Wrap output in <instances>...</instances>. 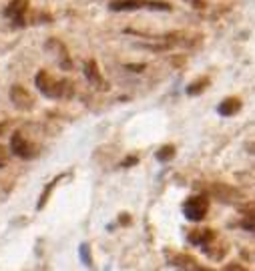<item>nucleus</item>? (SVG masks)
Returning a JSON list of instances; mask_svg holds the SVG:
<instances>
[{
  "instance_id": "obj_6",
  "label": "nucleus",
  "mask_w": 255,
  "mask_h": 271,
  "mask_svg": "<svg viewBox=\"0 0 255 271\" xmlns=\"http://www.w3.org/2000/svg\"><path fill=\"white\" fill-rule=\"evenodd\" d=\"M10 101L18 111H32L34 109V99L23 85H12L10 87Z\"/></svg>"
},
{
  "instance_id": "obj_23",
  "label": "nucleus",
  "mask_w": 255,
  "mask_h": 271,
  "mask_svg": "<svg viewBox=\"0 0 255 271\" xmlns=\"http://www.w3.org/2000/svg\"><path fill=\"white\" fill-rule=\"evenodd\" d=\"M223 269H235V271H243V269H245V267H243V265H235V263H227V265H225V267H223Z\"/></svg>"
},
{
  "instance_id": "obj_3",
  "label": "nucleus",
  "mask_w": 255,
  "mask_h": 271,
  "mask_svg": "<svg viewBox=\"0 0 255 271\" xmlns=\"http://www.w3.org/2000/svg\"><path fill=\"white\" fill-rule=\"evenodd\" d=\"M28 6H30L28 0H10V2L6 4V8L2 10V14L12 23L14 28H23V26L28 24V18H26Z\"/></svg>"
},
{
  "instance_id": "obj_18",
  "label": "nucleus",
  "mask_w": 255,
  "mask_h": 271,
  "mask_svg": "<svg viewBox=\"0 0 255 271\" xmlns=\"http://www.w3.org/2000/svg\"><path fill=\"white\" fill-rule=\"evenodd\" d=\"M137 163H139V157H135V155L131 157V155H129V157H125L123 161H121L119 167H121V169H131V167H135Z\"/></svg>"
},
{
  "instance_id": "obj_10",
  "label": "nucleus",
  "mask_w": 255,
  "mask_h": 271,
  "mask_svg": "<svg viewBox=\"0 0 255 271\" xmlns=\"http://www.w3.org/2000/svg\"><path fill=\"white\" fill-rule=\"evenodd\" d=\"M167 263L171 267H179V269H201L197 265V259L191 257V255H187V253H175V255L169 253L167 255Z\"/></svg>"
},
{
  "instance_id": "obj_17",
  "label": "nucleus",
  "mask_w": 255,
  "mask_h": 271,
  "mask_svg": "<svg viewBox=\"0 0 255 271\" xmlns=\"http://www.w3.org/2000/svg\"><path fill=\"white\" fill-rule=\"evenodd\" d=\"M237 211L241 213V217H255V201L239 205V207H237Z\"/></svg>"
},
{
  "instance_id": "obj_19",
  "label": "nucleus",
  "mask_w": 255,
  "mask_h": 271,
  "mask_svg": "<svg viewBox=\"0 0 255 271\" xmlns=\"http://www.w3.org/2000/svg\"><path fill=\"white\" fill-rule=\"evenodd\" d=\"M119 223H121V225H131V215H129V213H121V215H119Z\"/></svg>"
},
{
  "instance_id": "obj_24",
  "label": "nucleus",
  "mask_w": 255,
  "mask_h": 271,
  "mask_svg": "<svg viewBox=\"0 0 255 271\" xmlns=\"http://www.w3.org/2000/svg\"><path fill=\"white\" fill-rule=\"evenodd\" d=\"M2 133H4V125L0 123V135H2Z\"/></svg>"
},
{
  "instance_id": "obj_15",
  "label": "nucleus",
  "mask_w": 255,
  "mask_h": 271,
  "mask_svg": "<svg viewBox=\"0 0 255 271\" xmlns=\"http://www.w3.org/2000/svg\"><path fill=\"white\" fill-rule=\"evenodd\" d=\"M175 155H177V151H175V147H173V145H163L161 149L155 153L157 161H161V163H169V161H173Z\"/></svg>"
},
{
  "instance_id": "obj_1",
  "label": "nucleus",
  "mask_w": 255,
  "mask_h": 271,
  "mask_svg": "<svg viewBox=\"0 0 255 271\" xmlns=\"http://www.w3.org/2000/svg\"><path fill=\"white\" fill-rule=\"evenodd\" d=\"M34 85L38 92L47 99H61V101H69L74 96V85L69 79H54L50 76L47 70H38L34 76Z\"/></svg>"
},
{
  "instance_id": "obj_2",
  "label": "nucleus",
  "mask_w": 255,
  "mask_h": 271,
  "mask_svg": "<svg viewBox=\"0 0 255 271\" xmlns=\"http://www.w3.org/2000/svg\"><path fill=\"white\" fill-rule=\"evenodd\" d=\"M181 211H183L187 221L199 223V221H203L207 217L209 213V197L207 195H191V197H187L183 201Z\"/></svg>"
},
{
  "instance_id": "obj_20",
  "label": "nucleus",
  "mask_w": 255,
  "mask_h": 271,
  "mask_svg": "<svg viewBox=\"0 0 255 271\" xmlns=\"http://www.w3.org/2000/svg\"><path fill=\"white\" fill-rule=\"evenodd\" d=\"M127 70H133V72H143V70H145V65H127Z\"/></svg>"
},
{
  "instance_id": "obj_11",
  "label": "nucleus",
  "mask_w": 255,
  "mask_h": 271,
  "mask_svg": "<svg viewBox=\"0 0 255 271\" xmlns=\"http://www.w3.org/2000/svg\"><path fill=\"white\" fill-rule=\"evenodd\" d=\"M109 8L113 12H133V10L147 8V0H113Z\"/></svg>"
},
{
  "instance_id": "obj_12",
  "label": "nucleus",
  "mask_w": 255,
  "mask_h": 271,
  "mask_svg": "<svg viewBox=\"0 0 255 271\" xmlns=\"http://www.w3.org/2000/svg\"><path fill=\"white\" fill-rule=\"evenodd\" d=\"M241 107H243L241 99H237V96H227V99H223V101L219 103L217 113L221 114V117H235V114L241 111Z\"/></svg>"
},
{
  "instance_id": "obj_16",
  "label": "nucleus",
  "mask_w": 255,
  "mask_h": 271,
  "mask_svg": "<svg viewBox=\"0 0 255 271\" xmlns=\"http://www.w3.org/2000/svg\"><path fill=\"white\" fill-rule=\"evenodd\" d=\"M79 255H81V259H83V263H85L87 267L93 265V257H91V247H89V243H83V245L79 247Z\"/></svg>"
},
{
  "instance_id": "obj_9",
  "label": "nucleus",
  "mask_w": 255,
  "mask_h": 271,
  "mask_svg": "<svg viewBox=\"0 0 255 271\" xmlns=\"http://www.w3.org/2000/svg\"><path fill=\"white\" fill-rule=\"evenodd\" d=\"M85 76H87V81L93 85L96 90H109V83L103 79V74H101V70H99V65H96V61L91 59V61H87L85 63Z\"/></svg>"
},
{
  "instance_id": "obj_21",
  "label": "nucleus",
  "mask_w": 255,
  "mask_h": 271,
  "mask_svg": "<svg viewBox=\"0 0 255 271\" xmlns=\"http://www.w3.org/2000/svg\"><path fill=\"white\" fill-rule=\"evenodd\" d=\"M245 151H247L249 155H253V157H255V141H249V143H245Z\"/></svg>"
},
{
  "instance_id": "obj_4",
  "label": "nucleus",
  "mask_w": 255,
  "mask_h": 271,
  "mask_svg": "<svg viewBox=\"0 0 255 271\" xmlns=\"http://www.w3.org/2000/svg\"><path fill=\"white\" fill-rule=\"evenodd\" d=\"M10 153L14 157L23 159V161H30V159H34L38 155L36 147L30 141H26V137L23 133H14V135L10 137Z\"/></svg>"
},
{
  "instance_id": "obj_22",
  "label": "nucleus",
  "mask_w": 255,
  "mask_h": 271,
  "mask_svg": "<svg viewBox=\"0 0 255 271\" xmlns=\"http://www.w3.org/2000/svg\"><path fill=\"white\" fill-rule=\"evenodd\" d=\"M6 167V153H4V147H0V169Z\"/></svg>"
},
{
  "instance_id": "obj_14",
  "label": "nucleus",
  "mask_w": 255,
  "mask_h": 271,
  "mask_svg": "<svg viewBox=\"0 0 255 271\" xmlns=\"http://www.w3.org/2000/svg\"><path fill=\"white\" fill-rule=\"evenodd\" d=\"M65 177H67L65 173H61V175H56V177H54V179L50 181V183H48L47 187L43 189V193H41V199H38V205H36V209H38V211H43V209H45V205L48 203V197H50V193L54 191V187H56V183H58V181H63V179H65Z\"/></svg>"
},
{
  "instance_id": "obj_5",
  "label": "nucleus",
  "mask_w": 255,
  "mask_h": 271,
  "mask_svg": "<svg viewBox=\"0 0 255 271\" xmlns=\"http://www.w3.org/2000/svg\"><path fill=\"white\" fill-rule=\"evenodd\" d=\"M207 189V193L211 197H215L217 201H221V203H233V201H237V199H241V193L231 187V185H225V183H211Z\"/></svg>"
},
{
  "instance_id": "obj_8",
  "label": "nucleus",
  "mask_w": 255,
  "mask_h": 271,
  "mask_svg": "<svg viewBox=\"0 0 255 271\" xmlns=\"http://www.w3.org/2000/svg\"><path fill=\"white\" fill-rule=\"evenodd\" d=\"M215 237H217L215 229H209V227L207 229H193V231L187 233V243L203 249L207 247V245H211L215 241Z\"/></svg>"
},
{
  "instance_id": "obj_13",
  "label": "nucleus",
  "mask_w": 255,
  "mask_h": 271,
  "mask_svg": "<svg viewBox=\"0 0 255 271\" xmlns=\"http://www.w3.org/2000/svg\"><path fill=\"white\" fill-rule=\"evenodd\" d=\"M211 85V79H209L207 74L205 76H199V79H195L189 87H187V94L189 96H197V94H201V92H205L207 90V87Z\"/></svg>"
},
{
  "instance_id": "obj_7",
  "label": "nucleus",
  "mask_w": 255,
  "mask_h": 271,
  "mask_svg": "<svg viewBox=\"0 0 255 271\" xmlns=\"http://www.w3.org/2000/svg\"><path fill=\"white\" fill-rule=\"evenodd\" d=\"M45 48L50 50V52H54L56 63H58V67L63 68V70H70V68H72V61H70V56H69V50H67V46L63 45L58 38H50V41H47Z\"/></svg>"
}]
</instances>
